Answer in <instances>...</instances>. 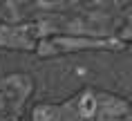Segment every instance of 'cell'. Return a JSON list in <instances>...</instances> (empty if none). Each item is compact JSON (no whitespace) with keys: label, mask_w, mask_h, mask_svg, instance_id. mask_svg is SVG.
<instances>
[{"label":"cell","mask_w":132,"mask_h":121,"mask_svg":"<svg viewBox=\"0 0 132 121\" xmlns=\"http://www.w3.org/2000/svg\"><path fill=\"white\" fill-rule=\"evenodd\" d=\"M125 103L103 96V94H81L72 103H65V110H49V112H36V117H47V119H121L128 117Z\"/></svg>","instance_id":"6da1fadb"}]
</instances>
